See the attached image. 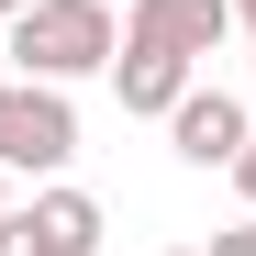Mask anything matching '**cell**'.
<instances>
[{"instance_id":"cell-1","label":"cell","mask_w":256,"mask_h":256,"mask_svg":"<svg viewBox=\"0 0 256 256\" xmlns=\"http://www.w3.org/2000/svg\"><path fill=\"white\" fill-rule=\"evenodd\" d=\"M122 56V22H112V0H34V12H12V67L22 78H90Z\"/></svg>"},{"instance_id":"cell-2","label":"cell","mask_w":256,"mask_h":256,"mask_svg":"<svg viewBox=\"0 0 256 256\" xmlns=\"http://www.w3.org/2000/svg\"><path fill=\"white\" fill-rule=\"evenodd\" d=\"M78 156V112L56 78H0V167H22V178H56Z\"/></svg>"},{"instance_id":"cell-3","label":"cell","mask_w":256,"mask_h":256,"mask_svg":"<svg viewBox=\"0 0 256 256\" xmlns=\"http://www.w3.org/2000/svg\"><path fill=\"white\" fill-rule=\"evenodd\" d=\"M190 67H200V56H178L167 34H122V56H112V78H122V112L167 122V112L190 100Z\"/></svg>"},{"instance_id":"cell-4","label":"cell","mask_w":256,"mask_h":256,"mask_svg":"<svg viewBox=\"0 0 256 256\" xmlns=\"http://www.w3.org/2000/svg\"><path fill=\"white\" fill-rule=\"evenodd\" d=\"M167 134H178V156H190V167H234L256 122H245V100H234V90H200V78H190V100L167 112Z\"/></svg>"},{"instance_id":"cell-5","label":"cell","mask_w":256,"mask_h":256,"mask_svg":"<svg viewBox=\"0 0 256 256\" xmlns=\"http://www.w3.org/2000/svg\"><path fill=\"white\" fill-rule=\"evenodd\" d=\"M122 34H167L178 56H223L234 34H245V12H234V0H134Z\"/></svg>"},{"instance_id":"cell-6","label":"cell","mask_w":256,"mask_h":256,"mask_svg":"<svg viewBox=\"0 0 256 256\" xmlns=\"http://www.w3.org/2000/svg\"><path fill=\"white\" fill-rule=\"evenodd\" d=\"M22 223L45 234V256H100V200H90V190H34Z\"/></svg>"},{"instance_id":"cell-7","label":"cell","mask_w":256,"mask_h":256,"mask_svg":"<svg viewBox=\"0 0 256 256\" xmlns=\"http://www.w3.org/2000/svg\"><path fill=\"white\" fill-rule=\"evenodd\" d=\"M0 256H45V234H34V223H22V200H12V212H0Z\"/></svg>"},{"instance_id":"cell-8","label":"cell","mask_w":256,"mask_h":256,"mask_svg":"<svg viewBox=\"0 0 256 256\" xmlns=\"http://www.w3.org/2000/svg\"><path fill=\"white\" fill-rule=\"evenodd\" d=\"M212 256H256V212H245V223H223V234H212Z\"/></svg>"},{"instance_id":"cell-9","label":"cell","mask_w":256,"mask_h":256,"mask_svg":"<svg viewBox=\"0 0 256 256\" xmlns=\"http://www.w3.org/2000/svg\"><path fill=\"white\" fill-rule=\"evenodd\" d=\"M12 12H34V0H0V22H12Z\"/></svg>"},{"instance_id":"cell-10","label":"cell","mask_w":256,"mask_h":256,"mask_svg":"<svg viewBox=\"0 0 256 256\" xmlns=\"http://www.w3.org/2000/svg\"><path fill=\"white\" fill-rule=\"evenodd\" d=\"M0 212H12V167H0Z\"/></svg>"},{"instance_id":"cell-11","label":"cell","mask_w":256,"mask_h":256,"mask_svg":"<svg viewBox=\"0 0 256 256\" xmlns=\"http://www.w3.org/2000/svg\"><path fill=\"white\" fill-rule=\"evenodd\" d=\"M234 12H245V34H256V0H234Z\"/></svg>"},{"instance_id":"cell-12","label":"cell","mask_w":256,"mask_h":256,"mask_svg":"<svg viewBox=\"0 0 256 256\" xmlns=\"http://www.w3.org/2000/svg\"><path fill=\"white\" fill-rule=\"evenodd\" d=\"M245 67H256V34H245Z\"/></svg>"},{"instance_id":"cell-13","label":"cell","mask_w":256,"mask_h":256,"mask_svg":"<svg viewBox=\"0 0 256 256\" xmlns=\"http://www.w3.org/2000/svg\"><path fill=\"white\" fill-rule=\"evenodd\" d=\"M178 256H212V245H178Z\"/></svg>"}]
</instances>
